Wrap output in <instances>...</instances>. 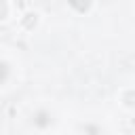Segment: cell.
I'll use <instances>...</instances> for the list:
<instances>
[{
    "mask_svg": "<svg viewBox=\"0 0 135 135\" xmlns=\"http://www.w3.org/2000/svg\"><path fill=\"white\" fill-rule=\"evenodd\" d=\"M118 105L127 112H135V86H122L118 91Z\"/></svg>",
    "mask_w": 135,
    "mask_h": 135,
    "instance_id": "1",
    "label": "cell"
},
{
    "mask_svg": "<svg viewBox=\"0 0 135 135\" xmlns=\"http://www.w3.org/2000/svg\"><path fill=\"white\" fill-rule=\"evenodd\" d=\"M17 23H19V27H21L23 32H25V30H27V32H34V30L38 27V23H40V13H38V11H25V13L19 17Z\"/></svg>",
    "mask_w": 135,
    "mask_h": 135,
    "instance_id": "2",
    "label": "cell"
},
{
    "mask_svg": "<svg viewBox=\"0 0 135 135\" xmlns=\"http://www.w3.org/2000/svg\"><path fill=\"white\" fill-rule=\"evenodd\" d=\"M11 17V2L8 0H0V23L6 21Z\"/></svg>",
    "mask_w": 135,
    "mask_h": 135,
    "instance_id": "3",
    "label": "cell"
}]
</instances>
